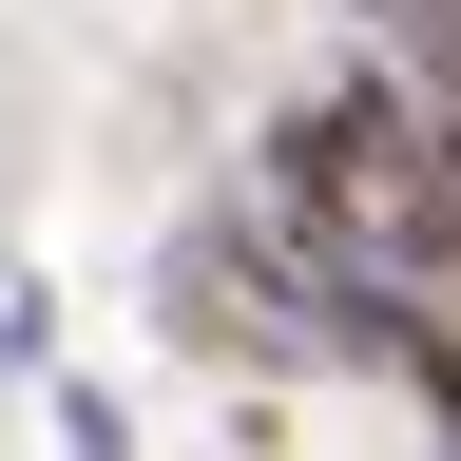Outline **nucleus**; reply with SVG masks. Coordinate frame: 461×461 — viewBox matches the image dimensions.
Wrapping results in <instances>:
<instances>
[{"label":"nucleus","instance_id":"1","mask_svg":"<svg viewBox=\"0 0 461 461\" xmlns=\"http://www.w3.org/2000/svg\"><path fill=\"white\" fill-rule=\"evenodd\" d=\"M366 20H384V58H403V96L461 115V0H366Z\"/></svg>","mask_w":461,"mask_h":461},{"label":"nucleus","instance_id":"2","mask_svg":"<svg viewBox=\"0 0 461 461\" xmlns=\"http://www.w3.org/2000/svg\"><path fill=\"white\" fill-rule=\"evenodd\" d=\"M423 366H442V442H461V346H423Z\"/></svg>","mask_w":461,"mask_h":461}]
</instances>
